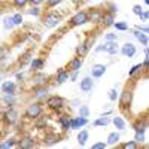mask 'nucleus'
Instances as JSON below:
<instances>
[{"label":"nucleus","mask_w":149,"mask_h":149,"mask_svg":"<svg viewBox=\"0 0 149 149\" xmlns=\"http://www.w3.org/2000/svg\"><path fill=\"white\" fill-rule=\"evenodd\" d=\"M133 103V86H125L124 88V91L121 93V97H119V109L124 110V112H127L130 109Z\"/></svg>","instance_id":"obj_1"},{"label":"nucleus","mask_w":149,"mask_h":149,"mask_svg":"<svg viewBox=\"0 0 149 149\" xmlns=\"http://www.w3.org/2000/svg\"><path fill=\"white\" fill-rule=\"evenodd\" d=\"M61 22V15L57 12H46L42 17V24L46 29H54Z\"/></svg>","instance_id":"obj_2"},{"label":"nucleus","mask_w":149,"mask_h":149,"mask_svg":"<svg viewBox=\"0 0 149 149\" xmlns=\"http://www.w3.org/2000/svg\"><path fill=\"white\" fill-rule=\"evenodd\" d=\"M43 112V104L40 102H36V103H30L24 112V116L27 119H36L37 116H40Z\"/></svg>","instance_id":"obj_3"},{"label":"nucleus","mask_w":149,"mask_h":149,"mask_svg":"<svg viewBox=\"0 0 149 149\" xmlns=\"http://www.w3.org/2000/svg\"><path fill=\"white\" fill-rule=\"evenodd\" d=\"M46 106L51 110L60 113L64 107V98L60 97V95H51V97H48V100H46Z\"/></svg>","instance_id":"obj_4"},{"label":"nucleus","mask_w":149,"mask_h":149,"mask_svg":"<svg viewBox=\"0 0 149 149\" xmlns=\"http://www.w3.org/2000/svg\"><path fill=\"white\" fill-rule=\"evenodd\" d=\"M85 22H88L86 21V10H79L70 18L69 26L70 27H78V26H84Z\"/></svg>","instance_id":"obj_5"},{"label":"nucleus","mask_w":149,"mask_h":149,"mask_svg":"<svg viewBox=\"0 0 149 149\" xmlns=\"http://www.w3.org/2000/svg\"><path fill=\"white\" fill-rule=\"evenodd\" d=\"M91 46H93V39L91 37H88L86 40H84L82 43H79L78 46H76V55L78 57H85L86 54L90 52V49H91Z\"/></svg>","instance_id":"obj_6"},{"label":"nucleus","mask_w":149,"mask_h":149,"mask_svg":"<svg viewBox=\"0 0 149 149\" xmlns=\"http://www.w3.org/2000/svg\"><path fill=\"white\" fill-rule=\"evenodd\" d=\"M31 93H33V97H36V98H39V100H40V98H45L48 95V86H45L43 84L34 85Z\"/></svg>","instance_id":"obj_7"},{"label":"nucleus","mask_w":149,"mask_h":149,"mask_svg":"<svg viewBox=\"0 0 149 149\" xmlns=\"http://www.w3.org/2000/svg\"><path fill=\"white\" fill-rule=\"evenodd\" d=\"M82 64H84V60L76 55V57H73L67 63V70L69 72H79V69L82 67Z\"/></svg>","instance_id":"obj_8"},{"label":"nucleus","mask_w":149,"mask_h":149,"mask_svg":"<svg viewBox=\"0 0 149 149\" xmlns=\"http://www.w3.org/2000/svg\"><path fill=\"white\" fill-rule=\"evenodd\" d=\"M60 140H61V136L57 133H46L43 136V145H46V146H52V145L58 143Z\"/></svg>","instance_id":"obj_9"},{"label":"nucleus","mask_w":149,"mask_h":149,"mask_svg":"<svg viewBox=\"0 0 149 149\" xmlns=\"http://www.w3.org/2000/svg\"><path fill=\"white\" fill-rule=\"evenodd\" d=\"M88 124V118L84 116H76V118H70V130H78L84 125Z\"/></svg>","instance_id":"obj_10"},{"label":"nucleus","mask_w":149,"mask_h":149,"mask_svg":"<svg viewBox=\"0 0 149 149\" xmlns=\"http://www.w3.org/2000/svg\"><path fill=\"white\" fill-rule=\"evenodd\" d=\"M136 52H137V49H136V46L133 43H124L122 48H121V54L124 57H128V58H133L136 55Z\"/></svg>","instance_id":"obj_11"},{"label":"nucleus","mask_w":149,"mask_h":149,"mask_svg":"<svg viewBox=\"0 0 149 149\" xmlns=\"http://www.w3.org/2000/svg\"><path fill=\"white\" fill-rule=\"evenodd\" d=\"M102 15H103L102 10H98V9H90V10H86V21L100 22L102 21Z\"/></svg>","instance_id":"obj_12"},{"label":"nucleus","mask_w":149,"mask_h":149,"mask_svg":"<svg viewBox=\"0 0 149 149\" xmlns=\"http://www.w3.org/2000/svg\"><path fill=\"white\" fill-rule=\"evenodd\" d=\"M17 146L22 148V149H31L36 146V142L33 140V137H30V136H24V137H21L19 142H17Z\"/></svg>","instance_id":"obj_13"},{"label":"nucleus","mask_w":149,"mask_h":149,"mask_svg":"<svg viewBox=\"0 0 149 149\" xmlns=\"http://www.w3.org/2000/svg\"><path fill=\"white\" fill-rule=\"evenodd\" d=\"M104 73H106V66H104V64H94V66L91 67V76H93L94 79L102 78Z\"/></svg>","instance_id":"obj_14"},{"label":"nucleus","mask_w":149,"mask_h":149,"mask_svg":"<svg viewBox=\"0 0 149 149\" xmlns=\"http://www.w3.org/2000/svg\"><path fill=\"white\" fill-rule=\"evenodd\" d=\"M69 74H70V72L67 69H58L57 74H55V82L57 84H64L66 81H69Z\"/></svg>","instance_id":"obj_15"},{"label":"nucleus","mask_w":149,"mask_h":149,"mask_svg":"<svg viewBox=\"0 0 149 149\" xmlns=\"http://www.w3.org/2000/svg\"><path fill=\"white\" fill-rule=\"evenodd\" d=\"M93 86H94V81L93 78L90 76H85L82 81H81V91L82 93H90L93 90Z\"/></svg>","instance_id":"obj_16"},{"label":"nucleus","mask_w":149,"mask_h":149,"mask_svg":"<svg viewBox=\"0 0 149 149\" xmlns=\"http://www.w3.org/2000/svg\"><path fill=\"white\" fill-rule=\"evenodd\" d=\"M118 51H119V46L116 45V40H106V43H104V52H107V54H110V55H115V54H118Z\"/></svg>","instance_id":"obj_17"},{"label":"nucleus","mask_w":149,"mask_h":149,"mask_svg":"<svg viewBox=\"0 0 149 149\" xmlns=\"http://www.w3.org/2000/svg\"><path fill=\"white\" fill-rule=\"evenodd\" d=\"M104 27H110V26H113V22H115V15L113 14H110V12H103V15H102V21H100Z\"/></svg>","instance_id":"obj_18"},{"label":"nucleus","mask_w":149,"mask_h":149,"mask_svg":"<svg viewBox=\"0 0 149 149\" xmlns=\"http://www.w3.org/2000/svg\"><path fill=\"white\" fill-rule=\"evenodd\" d=\"M30 67L33 72H40L45 67V60L43 58H33L30 61Z\"/></svg>","instance_id":"obj_19"},{"label":"nucleus","mask_w":149,"mask_h":149,"mask_svg":"<svg viewBox=\"0 0 149 149\" xmlns=\"http://www.w3.org/2000/svg\"><path fill=\"white\" fill-rule=\"evenodd\" d=\"M133 128L134 131H139V133H145L148 130V121L143 118V119H137L134 124H133Z\"/></svg>","instance_id":"obj_20"},{"label":"nucleus","mask_w":149,"mask_h":149,"mask_svg":"<svg viewBox=\"0 0 149 149\" xmlns=\"http://www.w3.org/2000/svg\"><path fill=\"white\" fill-rule=\"evenodd\" d=\"M133 33H134V36H136V39H137L143 46H148V43H149V37H148L146 33H143V31H140V30H137V29H136Z\"/></svg>","instance_id":"obj_21"},{"label":"nucleus","mask_w":149,"mask_h":149,"mask_svg":"<svg viewBox=\"0 0 149 149\" xmlns=\"http://www.w3.org/2000/svg\"><path fill=\"white\" fill-rule=\"evenodd\" d=\"M57 121H58V124L61 125V128H63L64 131L70 130V118L67 115H60Z\"/></svg>","instance_id":"obj_22"},{"label":"nucleus","mask_w":149,"mask_h":149,"mask_svg":"<svg viewBox=\"0 0 149 149\" xmlns=\"http://www.w3.org/2000/svg\"><path fill=\"white\" fill-rule=\"evenodd\" d=\"M2 91L5 94H14L15 95V84L12 81H6L3 85H2Z\"/></svg>","instance_id":"obj_23"},{"label":"nucleus","mask_w":149,"mask_h":149,"mask_svg":"<svg viewBox=\"0 0 149 149\" xmlns=\"http://www.w3.org/2000/svg\"><path fill=\"white\" fill-rule=\"evenodd\" d=\"M119 139H121L119 133H118V131H113V133H110V134L107 136V142H106V145H107V146H113V145H116V143L119 142Z\"/></svg>","instance_id":"obj_24"},{"label":"nucleus","mask_w":149,"mask_h":149,"mask_svg":"<svg viewBox=\"0 0 149 149\" xmlns=\"http://www.w3.org/2000/svg\"><path fill=\"white\" fill-rule=\"evenodd\" d=\"M17 118H18V113H17L15 109H9L6 113H5V119H6L8 124H14L17 121Z\"/></svg>","instance_id":"obj_25"},{"label":"nucleus","mask_w":149,"mask_h":149,"mask_svg":"<svg viewBox=\"0 0 149 149\" xmlns=\"http://www.w3.org/2000/svg\"><path fill=\"white\" fill-rule=\"evenodd\" d=\"M34 121H36L34 127H36L37 130H43V128L46 127V124H48V118H46V115H45V116H42V115H40V116H37Z\"/></svg>","instance_id":"obj_26"},{"label":"nucleus","mask_w":149,"mask_h":149,"mask_svg":"<svg viewBox=\"0 0 149 149\" xmlns=\"http://www.w3.org/2000/svg\"><path fill=\"white\" fill-rule=\"evenodd\" d=\"M112 122H113V125H115V128L116 130H125V125H127V124H125V121H124L121 116H115L113 119H112Z\"/></svg>","instance_id":"obj_27"},{"label":"nucleus","mask_w":149,"mask_h":149,"mask_svg":"<svg viewBox=\"0 0 149 149\" xmlns=\"http://www.w3.org/2000/svg\"><path fill=\"white\" fill-rule=\"evenodd\" d=\"M88 137H90V134H88V131H86V130L79 131V134H78V143H79V146H85Z\"/></svg>","instance_id":"obj_28"},{"label":"nucleus","mask_w":149,"mask_h":149,"mask_svg":"<svg viewBox=\"0 0 149 149\" xmlns=\"http://www.w3.org/2000/svg\"><path fill=\"white\" fill-rule=\"evenodd\" d=\"M107 124H109V118L106 115H102L98 119L94 121V127H106Z\"/></svg>","instance_id":"obj_29"},{"label":"nucleus","mask_w":149,"mask_h":149,"mask_svg":"<svg viewBox=\"0 0 149 149\" xmlns=\"http://www.w3.org/2000/svg\"><path fill=\"white\" fill-rule=\"evenodd\" d=\"M143 70V66L139 63V64H136V66H133L130 70H128V78H134L136 74H137L139 72H142Z\"/></svg>","instance_id":"obj_30"},{"label":"nucleus","mask_w":149,"mask_h":149,"mask_svg":"<svg viewBox=\"0 0 149 149\" xmlns=\"http://www.w3.org/2000/svg\"><path fill=\"white\" fill-rule=\"evenodd\" d=\"M45 79H46V76H45L43 73H37V72H36V73L33 74V79H31V81H33L36 85H39V84H43Z\"/></svg>","instance_id":"obj_31"},{"label":"nucleus","mask_w":149,"mask_h":149,"mask_svg":"<svg viewBox=\"0 0 149 149\" xmlns=\"http://www.w3.org/2000/svg\"><path fill=\"white\" fill-rule=\"evenodd\" d=\"M137 148H139V143L134 140H130V142H125L121 145V149H137Z\"/></svg>","instance_id":"obj_32"},{"label":"nucleus","mask_w":149,"mask_h":149,"mask_svg":"<svg viewBox=\"0 0 149 149\" xmlns=\"http://www.w3.org/2000/svg\"><path fill=\"white\" fill-rule=\"evenodd\" d=\"M30 61H31V54H30V52H26V54L22 55V58H19L18 63H19V66L22 67V66H26L27 63H30Z\"/></svg>","instance_id":"obj_33"},{"label":"nucleus","mask_w":149,"mask_h":149,"mask_svg":"<svg viewBox=\"0 0 149 149\" xmlns=\"http://www.w3.org/2000/svg\"><path fill=\"white\" fill-rule=\"evenodd\" d=\"M15 24H14V19H12V17H5V19H3V27L6 29V30H9V29H12Z\"/></svg>","instance_id":"obj_34"},{"label":"nucleus","mask_w":149,"mask_h":149,"mask_svg":"<svg viewBox=\"0 0 149 149\" xmlns=\"http://www.w3.org/2000/svg\"><path fill=\"white\" fill-rule=\"evenodd\" d=\"M79 116H84V118L90 116V107L86 106V104H82L79 107Z\"/></svg>","instance_id":"obj_35"},{"label":"nucleus","mask_w":149,"mask_h":149,"mask_svg":"<svg viewBox=\"0 0 149 149\" xmlns=\"http://www.w3.org/2000/svg\"><path fill=\"white\" fill-rule=\"evenodd\" d=\"M15 145H17V140H15V139H8L6 142L0 143V149H5V148H12V146H15Z\"/></svg>","instance_id":"obj_36"},{"label":"nucleus","mask_w":149,"mask_h":149,"mask_svg":"<svg viewBox=\"0 0 149 149\" xmlns=\"http://www.w3.org/2000/svg\"><path fill=\"white\" fill-rule=\"evenodd\" d=\"M113 26H115V29L119 30V31H125V30H128V24H127V22H124V21H121V22H113Z\"/></svg>","instance_id":"obj_37"},{"label":"nucleus","mask_w":149,"mask_h":149,"mask_svg":"<svg viewBox=\"0 0 149 149\" xmlns=\"http://www.w3.org/2000/svg\"><path fill=\"white\" fill-rule=\"evenodd\" d=\"M134 142L137 143H143L145 142V133H139V131H134Z\"/></svg>","instance_id":"obj_38"},{"label":"nucleus","mask_w":149,"mask_h":149,"mask_svg":"<svg viewBox=\"0 0 149 149\" xmlns=\"http://www.w3.org/2000/svg\"><path fill=\"white\" fill-rule=\"evenodd\" d=\"M107 95H109V100H110V102H116V98H118V91H116L115 88H112V90L107 93Z\"/></svg>","instance_id":"obj_39"},{"label":"nucleus","mask_w":149,"mask_h":149,"mask_svg":"<svg viewBox=\"0 0 149 149\" xmlns=\"http://www.w3.org/2000/svg\"><path fill=\"white\" fill-rule=\"evenodd\" d=\"M12 3H14V6H17V8H24L29 3V0H12Z\"/></svg>","instance_id":"obj_40"},{"label":"nucleus","mask_w":149,"mask_h":149,"mask_svg":"<svg viewBox=\"0 0 149 149\" xmlns=\"http://www.w3.org/2000/svg\"><path fill=\"white\" fill-rule=\"evenodd\" d=\"M12 19H14V24H15V26H19V24H22V15H21V14L12 15Z\"/></svg>","instance_id":"obj_41"},{"label":"nucleus","mask_w":149,"mask_h":149,"mask_svg":"<svg viewBox=\"0 0 149 149\" xmlns=\"http://www.w3.org/2000/svg\"><path fill=\"white\" fill-rule=\"evenodd\" d=\"M142 12H143V8H142L140 5H134V6H133V14H134V15L139 17Z\"/></svg>","instance_id":"obj_42"},{"label":"nucleus","mask_w":149,"mask_h":149,"mask_svg":"<svg viewBox=\"0 0 149 149\" xmlns=\"http://www.w3.org/2000/svg\"><path fill=\"white\" fill-rule=\"evenodd\" d=\"M106 12H110V14H113V15H115L116 12H118V6H116L115 3H110V5L107 6V10H106Z\"/></svg>","instance_id":"obj_43"},{"label":"nucleus","mask_w":149,"mask_h":149,"mask_svg":"<svg viewBox=\"0 0 149 149\" xmlns=\"http://www.w3.org/2000/svg\"><path fill=\"white\" fill-rule=\"evenodd\" d=\"M30 15H34V17H37V15H40V9L37 8V6H34V8H31V9H29L27 10Z\"/></svg>","instance_id":"obj_44"},{"label":"nucleus","mask_w":149,"mask_h":149,"mask_svg":"<svg viewBox=\"0 0 149 149\" xmlns=\"http://www.w3.org/2000/svg\"><path fill=\"white\" fill-rule=\"evenodd\" d=\"M63 0H46V5H48V8H54V6H57V5H60Z\"/></svg>","instance_id":"obj_45"},{"label":"nucleus","mask_w":149,"mask_h":149,"mask_svg":"<svg viewBox=\"0 0 149 149\" xmlns=\"http://www.w3.org/2000/svg\"><path fill=\"white\" fill-rule=\"evenodd\" d=\"M107 145L104 143V142H97V143H94L93 146H91V149H104Z\"/></svg>","instance_id":"obj_46"},{"label":"nucleus","mask_w":149,"mask_h":149,"mask_svg":"<svg viewBox=\"0 0 149 149\" xmlns=\"http://www.w3.org/2000/svg\"><path fill=\"white\" fill-rule=\"evenodd\" d=\"M3 100H5V103L12 104V103H14V94H5V98H3ZM9 104H8V106H9Z\"/></svg>","instance_id":"obj_47"},{"label":"nucleus","mask_w":149,"mask_h":149,"mask_svg":"<svg viewBox=\"0 0 149 149\" xmlns=\"http://www.w3.org/2000/svg\"><path fill=\"white\" fill-rule=\"evenodd\" d=\"M104 39L109 42V40H116V33H107L104 36Z\"/></svg>","instance_id":"obj_48"},{"label":"nucleus","mask_w":149,"mask_h":149,"mask_svg":"<svg viewBox=\"0 0 149 149\" xmlns=\"http://www.w3.org/2000/svg\"><path fill=\"white\" fill-rule=\"evenodd\" d=\"M139 17H140V19H142V21H148V18H149V12H148V10H143Z\"/></svg>","instance_id":"obj_49"},{"label":"nucleus","mask_w":149,"mask_h":149,"mask_svg":"<svg viewBox=\"0 0 149 149\" xmlns=\"http://www.w3.org/2000/svg\"><path fill=\"white\" fill-rule=\"evenodd\" d=\"M136 29H137V30H140V31H143V33H149V29L146 27V26H136Z\"/></svg>","instance_id":"obj_50"},{"label":"nucleus","mask_w":149,"mask_h":149,"mask_svg":"<svg viewBox=\"0 0 149 149\" xmlns=\"http://www.w3.org/2000/svg\"><path fill=\"white\" fill-rule=\"evenodd\" d=\"M69 78H70L72 82H74V81H76V78H78V72H72V73L69 74Z\"/></svg>","instance_id":"obj_51"},{"label":"nucleus","mask_w":149,"mask_h":149,"mask_svg":"<svg viewBox=\"0 0 149 149\" xmlns=\"http://www.w3.org/2000/svg\"><path fill=\"white\" fill-rule=\"evenodd\" d=\"M29 2H30V3L33 5V6H39V5H40V3L43 2V0H29Z\"/></svg>","instance_id":"obj_52"},{"label":"nucleus","mask_w":149,"mask_h":149,"mask_svg":"<svg viewBox=\"0 0 149 149\" xmlns=\"http://www.w3.org/2000/svg\"><path fill=\"white\" fill-rule=\"evenodd\" d=\"M100 51H104V45H102V46H97V48H95V52H100Z\"/></svg>","instance_id":"obj_53"},{"label":"nucleus","mask_w":149,"mask_h":149,"mask_svg":"<svg viewBox=\"0 0 149 149\" xmlns=\"http://www.w3.org/2000/svg\"><path fill=\"white\" fill-rule=\"evenodd\" d=\"M22 78H24L22 73H17V79H18V81H22Z\"/></svg>","instance_id":"obj_54"},{"label":"nucleus","mask_w":149,"mask_h":149,"mask_svg":"<svg viewBox=\"0 0 149 149\" xmlns=\"http://www.w3.org/2000/svg\"><path fill=\"white\" fill-rule=\"evenodd\" d=\"M143 2H145L146 5H149V0H143Z\"/></svg>","instance_id":"obj_55"},{"label":"nucleus","mask_w":149,"mask_h":149,"mask_svg":"<svg viewBox=\"0 0 149 149\" xmlns=\"http://www.w3.org/2000/svg\"><path fill=\"white\" fill-rule=\"evenodd\" d=\"M0 116H2V110H0Z\"/></svg>","instance_id":"obj_56"},{"label":"nucleus","mask_w":149,"mask_h":149,"mask_svg":"<svg viewBox=\"0 0 149 149\" xmlns=\"http://www.w3.org/2000/svg\"><path fill=\"white\" fill-rule=\"evenodd\" d=\"M0 82H2V78H0Z\"/></svg>","instance_id":"obj_57"}]
</instances>
